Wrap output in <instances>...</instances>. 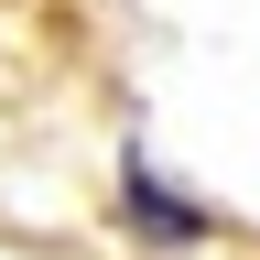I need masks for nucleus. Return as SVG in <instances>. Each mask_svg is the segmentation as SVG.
Returning <instances> with one entry per match:
<instances>
[{"label": "nucleus", "mask_w": 260, "mask_h": 260, "mask_svg": "<svg viewBox=\"0 0 260 260\" xmlns=\"http://www.w3.org/2000/svg\"><path fill=\"white\" fill-rule=\"evenodd\" d=\"M119 217L141 228L152 249H195V239L217 228V206H195L184 184H162V174H152V152H119Z\"/></svg>", "instance_id": "nucleus-1"}]
</instances>
